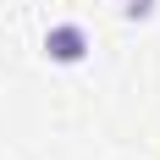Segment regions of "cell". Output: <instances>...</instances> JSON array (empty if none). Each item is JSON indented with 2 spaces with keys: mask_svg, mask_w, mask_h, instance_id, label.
Returning a JSON list of instances; mask_svg holds the SVG:
<instances>
[{
  "mask_svg": "<svg viewBox=\"0 0 160 160\" xmlns=\"http://www.w3.org/2000/svg\"><path fill=\"white\" fill-rule=\"evenodd\" d=\"M88 50H94V39H88V28H83V22H55V28H44V55H50L55 66L88 61Z\"/></svg>",
  "mask_w": 160,
  "mask_h": 160,
  "instance_id": "cell-1",
  "label": "cell"
},
{
  "mask_svg": "<svg viewBox=\"0 0 160 160\" xmlns=\"http://www.w3.org/2000/svg\"><path fill=\"white\" fill-rule=\"evenodd\" d=\"M122 17L127 22H149L155 17V0H122Z\"/></svg>",
  "mask_w": 160,
  "mask_h": 160,
  "instance_id": "cell-2",
  "label": "cell"
}]
</instances>
